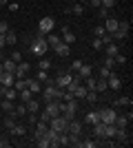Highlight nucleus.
Returning <instances> with one entry per match:
<instances>
[{
    "mask_svg": "<svg viewBox=\"0 0 133 148\" xmlns=\"http://www.w3.org/2000/svg\"><path fill=\"white\" fill-rule=\"evenodd\" d=\"M47 51H49V44H47V38H44V36H38L36 40H31V53H33V56L42 58Z\"/></svg>",
    "mask_w": 133,
    "mask_h": 148,
    "instance_id": "1",
    "label": "nucleus"
},
{
    "mask_svg": "<svg viewBox=\"0 0 133 148\" xmlns=\"http://www.w3.org/2000/svg\"><path fill=\"white\" fill-rule=\"evenodd\" d=\"M53 27H56V20L51 18V16H44L38 22V33L40 36H49L51 31H53Z\"/></svg>",
    "mask_w": 133,
    "mask_h": 148,
    "instance_id": "2",
    "label": "nucleus"
},
{
    "mask_svg": "<svg viewBox=\"0 0 133 148\" xmlns=\"http://www.w3.org/2000/svg\"><path fill=\"white\" fill-rule=\"evenodd\" d=\"M98 115H100V122H104V124H113L115 117H118L115 108H100V111H98Z\"/></svg>",
    "mask_w": 133,
    "mask_h": 148,
    "instance_id": "3",
    "label": "nucleus"
},
{
    "mask_svg": "<svg viewBox=\"0 0 133 148\" xmlns=\"http://www.w3.org/2000/svg\"><path fill=\"white\" fill-rule=\"evenodd\" d=\"M107 86H109V91H120V88H122V80L115 73H111L107 77Z\"/></svg>",
    "mask_w": 133,
    "mask_h": 148,
    "instance_id": "4",
    "label": "nucleus"
},
{
    "mask_svg": "<svg viewBox=\"0 0 133 148\" xmlns=\"http://www.w3.org/2000/svg\"><path fill=\"white\" fill-rule=\"evenodd\" d=\"M29 69H31V64H29V62H25V60L18 62V66H16V73H13V75H16V80H22V77L27 75V71H29Z\"/></svg>",
    "mask_w": 133,
    "mask_h": 148,
    "instance_id": "5",
    "label": "nucleus"
},
{
    "mask_svg": "<svg viewBox=\"0 0 133 148\" xmlns=\"http://www.w3.org/2000/svg\"><path fill=\"white\" fill-rule=\"evenodd\" d=\"M71 77H73V73H60L56 77V86L58 88H67V86H69V82H71Z\"/></svg>",
    "mask_w": 133,
    "mask_h": 148,
    "instance_id": "6",
    "label": "nucleus"
},
{
    "mask_svg": "<svg viewBox=\"0 0 133 148\" xmlns=\"http://www.w3.org/2000/svg\"><path fill=\"white\" fill-rule=\"evenodd\" d=\"M0 64H2V69H5V73H16V66H18V64H16L11 58H5V56H2Z\"/></svg>",
    "mask_w": 133,
    "mask_h": 148,
    "instance_id": "7",
    "label": "nucleus"
},
{
    "mask_svg": "<svg viewBox=\"0 0 133 148\" xmlns=\"http://www.w3.org/2000/svg\"><path fill=\"white\" fill-rule=\"evenodd\" d=\"M0 108H2L7 115H16V104H13V99L2 97V104H0Z\"/></svg>",
    "mask_w": 133,
    "mask_h": 148,
    "instance_id": "8",
    "label": "nucleus"
},
{
    "mask_svg": "<svg viewBox=\"0 0 133 148\" xmlns=\"http://www.w3.org/2000/svg\"><path fill=\"white\" fill-rule=\"evenodd\" d=\"M13 82H16V75L13 73H0V86H13Z\"/></svg>",
    "mask_w": 133,
    "mask_h": 148,
    "instance_id": "9",
    "label": "nucleus"
},
{
    "mask_svg": "<svg viewBox=\"0 0 133 148\" xmlns=\"http://www.w3.org/2000/svg\"><path fill=\"white\" fill-rule=\"evenodd\" d=\"M40 84H42V82H38L36 77H27V88H29V91H31L33 95L42 91V86H40Z\"/></svg>",
    "mask_w": 133,
    "mask_h": 148,
    "instance_id": "10",
    "label": "nucleus"
},
{
    "mask_svg": "<svg viewBox=\"0 0 133 148\" xmlns=\"http://www.w3.org/2000/svg\"><path fill=\"white\" fill-rule=\"evenodd\" d=\"M62 42H64V44H69V47H71L73 42H76V36L71 33V29H69L67 25L62 27Z\"/></svg>",
    "mask_w": 133,
    "mask_h": 148,
    "instance_id": "11",
    "label": "nucleus"
},
{
    "mask_svg": "<svg viewBox=\"0 0 133 148\" xmlns=\"http://www.w3.org/2000/svg\"><path fill=\"white\" fill-rule=\"evenodd\" d=\"M67 133H69V135H80V133H82V124L76 122V119H71L69 126H67Z\"/></svg>",
    "mask_w": 133,
    "mask_h": 148,
    "instance_id": "12",
    "label": "nucleus"
},
{
    "mask_svg": "<svg viewBox=\"0 0 133 148\" xmlns=\"http://www.w3.org/2000/svg\"><path fill=\"white\" fill-rule=\"evenodd\" d=\"M104 20H107V22H104L107 33H115V31H118V22H120V20H118V18H104Z\"/></svg>",
    "mask_w": 133,
    "mask_h": 148,
    "instance_id": "13",
    "label": "nucleus"
},
{
    "mask_svg": "<svg viewBox=\"0 0 133 148\" xmlns=\"http://www.w3.org/2000/svg\"><path fill=\"white\" fill-rule=\"evenodd\" d=\"M53 51H56V53H58L60 58H67V56H69V44H64L62 40H60V42H58L56 47H53Z\"/></svg>",
    "mask_w": 133,
    "mask_h": 148,
    "instance_id": "14",
    "label": "nucleus"
},
{
    "mask_svg": "<svg viewBox=\"0 0 133 148\" xmlns=\"http://www.w3.org/2000/svg\"><path fill=\"white\" fill-rule=\"evenodd\" d=\"M78 75H80V77H89V75H93V66H91V64H87V62H84L82 66L78 69L76 71Z\"/></svg>",
    "mask_w": 133,
    "mask_h": 148,
    "instance_id": "15",
    "label": "nucleus"
},
{
    "mask_svg": "<svg viewBox=\"0 0 133 148\" xmlns=\"http://www.w3.org/2000/svg\"><path fill=\"white\" fill-rule=\"evenodd\" d=\"M9 133H11V135H16V137H25V135H27V126H25V124H16Z\"/></svg>",
    "mask_w": 133,
    "mask_h": 148,
    "instance_id": "16",
    "label": "nucleus"
},
{
    "mask_svg": "<svg viewBox=\"0 0 133 148\" xmlns=\"http://www.w3.org/2000/svg\"><path fill=\"white\" fill-rule=\"evenodd\" d=\"M104 130H107V124H104V122H98V124H93V133H95V137L104 139Z\"/></svg>",
    "mask_w": 133,
    "mask_h": 148,
    "instance_id": "17",
    "label": "nucleus"
},
{
    "mask_svg": "<svg viewBox=\"0 0 133 148\" xmlns=\"http://www.w3.org/2000/svg\"><path fill=\"white\" fill-rule=\"evenodd\" d=\"M84 122L91 124V126H93V124H98V122H100V115H98V111H89L87 115H84Z\"/></svg>",
    "mask_w": 133,
    "mask_h": 148,
    "instance_id": "18",
    "label": "nucleus"
},
{
    "mask_svg": "<svg viewBox=\"0 0 133 148\" xmlns=\"http://www.w3.org/2000/svg\"><path fill=\"white\" fill-rule=\"evenodd\" d=\"M5 42L9 44V47H13V44L18 42V33H16V31H11V29H9V31H7V33H5Z\"/></svg>",
    "mask_w": 133,
    "mask_h": 148,
    "instance_id": "19",
    "label": "nucleus"
},
{
    "mask_svg": "<svg viewBox=\"0 0 133 148\" xmlns=\"http://www.w3.org/2000/svg\"><path fill=\"white\" fill-rule=\"evenodd\" d=\"M40 111V102L38 99H29V102H27V113H38Z\"/></svg>",
    "mask_w": 133,
    "mask_h": 148,
    "instance_id": "20",
    "label": "nucleus"
},
{
    "mask_svg": "<svg viewBox=\"0 0 133 148\" xmlns=\"http://www.w3.org/2000/svg\"><path fill=\"white\" fill-rule=\"evenodd\" d=\"M129 119H131V115H129V117H127V115H118V117H115V126H118V128H127V124H129Z\"/></svg>",
    "mask_w": 133,
    "mask_h": 148,
    "instance_id": "21",
    "label": "nucleus"
},
{
    "mask_svg": "<svg viewBox=\"0 0 133 148\" xmlns=\"http://www.w3.org/2000/svg\"><path fill=\"white\" fill-rule=\"evenodd\" d=\"M73 95H76V99H84V95H87V86H84V84H78V86L73 88Z\"/></svg>",
    "mask_w": 133,
    "mask_h": 148,
    "instance_id": "22",
    "label": "nucleus"
},
{
    "mask_svg": "<svg viewBox=\"0 0 133 148\" xmlns=\"http://www.w3.org/2000/svg\"><path fill=\"white\" fill-rule=\"evenodd\" d=\"M47 128H49V124H47V122H36V137L44 135V133H47Z\"/></svg>",
    "mask_w": 133,
    "mask_h": 148,
    "instance_id": "23",
    "label": "nucleus"
},
{
    "mask_svg": "<svg viewBox=\"0 0 133 148\" xmlns=\"http://www.w3.org/2000/svg\"><path fill=\"white\" fill-rule=\"evenodd\" d=\"M95 91H98V93H104V91H109V86H107V80H104V77H98V82H95Z\"/></svg>",
    "mask_w": 133,
    "mask_h": 148,
    "instance_id": "24",
    "label": "nucleus"
},
{
    "mask_svg": "<svg viewBox=\"0 0 133 148\" xmlns=\"http://www.w3.org/2000/svg\"><path fill=\"white\" fill-rule=\"evenodd\" d=\"M2 97H7V99H16V97H18V91H16L13 86H5V95H2Z\"/></svg>",
    "mask_w": 133,
    "mask_h": 148,
    "instance_id": "25",
    "label": "nucleus"
},
{
    "mask_svg": "<svg viewBox=\"0 0 133 148\" xmlns=\"http://www.w3.org/2000/svg\"><path fill=\"white\" fill-rule=\"evenodd\" d=\"M18 97H20V99H22V102H25V104H27V102H29V99L33 97V93L29 91V88H22V91L18 93Z\"/></svg>",
    "mask_w": 133,
    "mask_h": 148,
    "instance_id": "26",
    "label": "nucleus"
},
{
    "mask_svg": "<svg viewBox=\"0 0 133 148\" xmlns=\"http://www.w3.org/2000/svg\"><path fill=\"white\" fill-rule=\"evenodd\" d=\"M13 126H16V115H9V117L2 122V128H7V130H11Z\"/></svg>",
    "mask_w": 133,
    "mask_h": 148,
    "instance_id": "27",
    "label": "nucleus"
},
{
    "mask_svg": "<svg viewBox=\"0 0 133 148\" xmlns=\"http://www.w3.org/2000/svg\"><path fill=\"white\" fill-rule=\"evenodd\" d=\"M113 106H131V97L129 95H124V97H118L113 102Z\"/></svg>",
    "mask_w": 133,
    "mask_h": 148,
    "instance_id": "28",
    "label": "nucleus"
},
{
    "mask_svg": "<svg viewBox=\"0 0 133 148\" xmlns=\"http://www.w3.org/2000/svg\"><path fill=\"white\" fill-rule=\"evenodd\" d=\"M111 73H113V71H111L109 66H104V64H102V66H100V71H98V75H95V77H104V80H107V77H109Z\"/></svg>",
    "mask_w": 133,
    "mask_h": 148,
    "instance_id": "29",
    "label": "nucleus"
},
{
    "mask_svg": "<svg viewBox=\"0 0 133 148\" xmlns=\"http://www.w3.org/2000/svg\"><path fill=\"white\" fill-rule=\"evenodd\" d=\"M115 53H120V47H118V44H115V42L107 44V56H111V58H113Z\"/></svg>",
    "mask_w": 133,
    "mask_h": 148,
    "instance_id": "30",
    "label": "nucleus"
},
{
    "mask_svg": "<svg viewBox=\"0 0 133 148\" xmlns=\"http://www.w3.org/2000/svg\"><path fill=\"white\" fill-rule=\"evenodd\" d=\"M69 11L73 13V16H82V13H84V5H80V2H76V5H73V7H71V9H69Z\"/></svg>",
    "mask_w": 133,
    "mask_h": 148,
    "instance_id": "31",
    "label": "nucleus"
},
{
    "mask_svg": "<svg viewBox=\"0 0 133 148\" xmlns=\"http://www.w3.org/2000/svg\"><path fill=\"white\" fill-rule=\"evenodd\" d=\"M38 69H40V71H49V69H51V60H47V58H40Z\"/></svg>",
    "mask_w": 133,
    "mask_h": 148,
    "instance_id": "32",
    "label": "nucleus"
},
{
    "mask_svg": "<svg viewBox=\"0 0 133 148\" xmlns=\"http://www.w3.org/2000/svg\"><path fill=\"white\" fill-rule=\"evenodd\" d=\"M44 137H47V139H49L51 144H56V139H58V133L53 128H47V133H44Z\"/></svg>",
    "mask_w": 133,
    "mask_h": 148,
    "instance_id": "33",
    "label": "nucleus"
},
{
    "mask_svg": "<svg viewBox=\"0 0 133 148\" xmlns=\"http://www.w3.org/2000/svg\"><path fill=\"white\" fill-rule=\"evenodd\" d=\"M84 99H87L89 104H95V102H98V93H95V91H87V95H84Z\"/></svg>",
    "mask_w": 133,
    "mask_h": 148,
    "instance_id": "34",
    "label": "nucleus"
},
{
    "mask_svg": "<svg viewBox=\"0 0 133 148\" xmlns=\"http://www.w3.org/2000/svg\"><path fill=\"white\" fill-rule=\"evenodd\" d=\"M13 88H16V91H22V88H27V77H22V80H16L13 82Z\"/></svg>",
    "mask_w": 133,
    "mask_h": 148,
    "instance_id": "35",
    "label": "nucleus"
},
{
    "mask_svg": "<svg viewBox=\"0 0 133 148\" xmlns=\"http://www.w3.org/2000/svg\"><path fill=\"white\" fill-rule=\"evenodd\" d=\"M36 144H38L40 148H47V146H51V142L47 139L44 135H40V137H36Z\"/></svg>",
    "mask_w": 133,
    "mask_h": 148,
    "instance_id": "36",
    "label": "nucleus"
},
{
    "mask_svg": "<svg viewBox=\"0 0 133 148\" xmlns=\"http://www.w3.org/2000/svg\"><path fill=\"white\" fill-rule=\"evenodd\" d=\"M115 139H120V142H127V139H129L127 130H124V128H118V130H115Z\"/></svg>",
    "mask_w": 133,
    "mask_h": 148,
    "instance_id": "37",
    "label": "nucleus"
},
{
    "mask_svg": "<svg viewBox=\"0 0 133 148\" xmlns=\"http://www.w3.org/2000/svg\"><path fill=\"white\" fill-rule=\"evenodd\" d=\"M44 38H47V44H49V49H53V47L60 42V38H58V36H44Z\"/></svg>",
    "mask_w": 133,
    "mask_h": 148,
    "instance_id": "38",
    "label": "nucleus"
},
{
    "mask_svg": "<svg viewBox=\"0 0 133 148\" xmlns=\"http://www.w3.org/2000/svg\"><path fill=\"white\" fill-rule=\"evenodd\" d=\"M115 2H118V0H100V7H104V9L111 11V9L115 7Z\"/></svg>",
    "mask_w": 133,
    "mask_h": 148,
    "instance_id": "39",
    "label": "nucleus"
},
{
    "mask_svg": "<svg viewBox=\"0 0 133 148\" xmlns=\"http://www.w3.org/2000/svg\"><path fill=\"white\" fill-rule=\"evenodd\" d=\"M18 115H20V117H22V115H27V104H25V102L16 108V117H18Z\"/></svg>",
    "mask_w": 133,
    "mask_h": 148,
    "instance_id": "40",
    "label": "nucleus"
},
{
    "mask_svg": "<svg viewBox=\"0 0 133 148\" xmlns=\"http://www.w3.org/2000/svg\"><path fill=\"white\" fill-rule=\"evenodd\" d=\"M36 80H38V82H47V80H49L47 71H40V69H38V75H36Z\"/></svg>",
    "mask_w": 133,
    "mask_h": 148,
    "instance_id": "41",
    "label": "nucleus"
},
{
    "mask_svg": "<svg viewBox=\"0 0 133 148\" xmlns=\"http://www.w3.org/2000/svg\"><path fill=\"white\" fill-rule=\"evenodd\" d=\"M100 40H102V44L107 47V44H111V42H113V36H111V33H104V36H102Z\"/></svg>",
    "mask_w": 133,
    "mask_h": 148,
    "instance_id": "42",
    "label": "nucleus"
},
{
    "mask_svg": "<svg viewBox=\"0 0 133 148\" xmlns=\"http://www.w3.org/2000/svg\"><path fill=\"white\" fill-rule=\"evenodd\" d=\"M93 49L95 51H102V49H104V44H102L100 38H93Z\"/></svg>",
    "mask_w": 133,
    "mask_h": 148,
    "instance_id": "43",
    "label": "nucleus"
},
{
    "mask_svg": "<svg viewBox=\"0 0 133 148\" xmlns=\"http://www.w3.org/2000/svg\"><path fill=\"white\" fill-rule=\"evenodd\" d=\"M93 33H95V38H102L104 33H107V29H104V27H95V29H93Z\"/></svg>",
    "mask_w": 133,
    "mask_h": 148,
    "instance_id": "44",
    "label": "nucleus"
},
{
    "mask_svg": "<svg viewBox=\"0 0 133 148\" xmlns=\"http://www.w3.org/2000/svg\"><path fill=\"white\" fill-rule=\"evenodd\" d=\"M129 27H131V25H129L127 20H124V22H118V29H120V31H124V33H129Z\"/></svg>",
    "mask_w": 133,
    "mask_h": 148,
    "instance_id": "45",
    "label": "nucleus"
},
{
    "mask_svg": "<svg viewBox=\"0 0 133 148\" xmlns=\"http://www.w3.org/2000/svg\"><path fill=\"white\" fill-rule=\"evenodd\" d=\"M113 64H115V60H113V58H111V56H107V58H104V66L113 69Z\"/></svg>",
    "mask_w": 133,
    "mask_h": 148,
    "instance_id": "46",
    "label": "nucleus"
},
{
    "mask_svg": "<svg viewBox=\"0 0 133 148\" xmlns=\"http://www.w3.org/2000/svg\"><path fill=\"white\" fill-rule=\"evenodd\" d=\"M93 146H95L93 139H89V142H80V148H93Z\"/></svg>",
    "mask_w": 133,
    "mask_h": 148,
    "instance_id": "47",
    "label": "nucleus"
},
{
    "mask_svg": "<svg viewBox=\"0 0 133 148\" xmlns=\"http://www.w3.org/2000/svg\"><path fill=\"white\" fill-rule=\"evenodd\" d=\"M9 31V25H7V20H0V33H7Z\"/></svg>",
    "mask_w": 133,
    "mask_h": 148,
    "instance_id": "48",
    "label": "nucleus"
},
{
    "mask_svg": "<svg viewBox=\"0 0 133 148\" xmlns=\"http://www.w3.org/2000/svg\"><path fill=\"white\" fill-rule=\"evenodd\" d=\"M49 119H51V115H49L47 111H42V113H40V122H47V124H49Z\"/></svg>",
    "mask_w": 133,
    "mask_h": 148,
    "instance_id": "49",
    "label": "nucleus"
},
{
    "mask_svg": "<svg viewBox=\"0 0 133 148\" xmlns=\"http://www.w3.org/2000/svg\"><path fill=\"white\" fill-rule=\"evenodd\" d=\"M9 144H11V142H9V139H7L5 135H0V148H7Z\"/></svg>",
    "mask_w": 133,
    "mask_h": 148,
    "instance_id": "50",
    "label": "nucleus"
},
{
    "mask_svg": "<svg viewBox=\"0 0 133 148\" xmlns=\"http://www.w3.org/2000/svg\"><path fill=\"white\" fill-rule=\"evenodd\" d=\"M11 60L16 62V64H18V62H22V56H20L18 51H13V53H11Z\"/></svg>",
    "mask_w": 133,
    "mask_h": 148,
    "instance_id": "51",
    "label": "nucleus"
},
{
    "mask_svg": "<svg viewBox=\"0 0 133 148\" xmlns=\"http://www.w3.org/2000/svg\"><path fill=\"white\" fill-rule=\"evenodd\" d=\"M27 119H29L31 124H36L38 122V115H36V113H27Z\"/></svg>",
    "mask_w": 133,
    "mask_h": 148,
    "instance_id": "52",
    "label": "nucleus"
},
{
    "mask_svg": "<svg viewBox=\"0 0 133 148\" xmlns=\"http://www.w3.org/2000/svg\"><path fill=\"white\" fill-rule=\"evenodd\" d=\"M98 13H100L102 18H109V9H104V7H98Z\"/></svg>",
    "mask_w": 133,
    "mask_h": 148,
    "instance_id": "53",
    "label": "nucleus"
},
{
    "mask_svg": "<svg viewBox=\"0 0 133 148\" xmlns=\"http://www.w3.org/2000/svg\"><path fill=\"white\" fill-rule=\"evenodd\" d=\"M82 64H84L82 60H76V62H73V64H71V71H78V69L82 66Z\"/></svg>",
    "mask_w": 133,
    "mask_h": 148,
    "instance_id": "54",
    "label": "nucleus"
},
{
    "mask_svg": "<svg viewBox=\"0 0 133 148\" xmlns=\"http://www.w3.org/2000/svg\"><path fill=\"white\" fill-rule=\"evenodd\" d=\"M89 5L93 7V9H98V7H100V0H89Z\"/></svg>",
    "mask_w": 133,
    "mask_h": 148,
    "instance_id": "55",
    "label": "nucleus"
},
{
    "mask_svg": "<svg viewBox=\"0 0 133 148\" xmlns=\"http://www.w3.org/2000/svg\"><path fill=\"white\" fill-rule=\"evenodd\" d=\"M76 2H80V5H84V7L89 5V0H76Z\"/></svg>",
    "mask_w": 133,
    "mask_h": 148,
    "instance_id": "56",
    "label": "nucleus"
},
{
    "mask_svg": "<svg viewBox=\"0 0 133 148\" xmlns=\"http://www.w3.org/2000/svg\"><path fill=\"white\" fill-rule=\"evenodd\" d=\"M5 5H9V0H0V7H5Z\"/></svg>",
    "mask_w": 133,
    "mask_h": 148,
    "instance_id": "57",
    "label": "nucleus"
},
{
    "mask_svg": "<svg viewBox=\"0 0 133 148\" xmlns=\"http://www.w3.org/2000/svg\"><path fill=\"white\" fill-rule=\"evenodd\" d=\"M2 71H5V69H2V64H0V73H2Z\"/></svg>",
    "mask_w": 133,
    "mask_h": 148,
    "instance_id": "58",
    "label": "nucleus"
},
{
    "mask_svg": "<svg viewBox=\"0 0 133 148\" xmlns=\"http://www.w3.org/2000/svg\"><path fill=\"white\" fill-rule=\"evenodd\" d=\"M0 60H2V49H0Z\"/></svg>",
    "mask_w": 133,
    "mask_h": 148,
    "instance_id": "59",
    "label": "nucleus"
},
{
    "mask_svg": "<svg viewBox=\"0 0 133 148\" xmlns=\"http://www.w3.org/2000/svg\"><path fill=\"white\" fill-rule=\"evenodd\" d=\"M0 130H2V122H0Z\"/></svg>",
    "mask_w": 133,
    "mask_h": 148,
    "instance_id": "60",
    "label": "nucleus"
}]
</instances>
